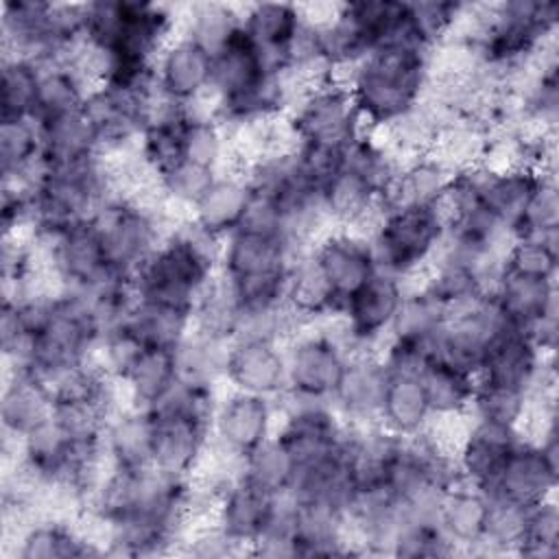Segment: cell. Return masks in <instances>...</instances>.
I'll list each match as a JSON object with an SVG mask.
<instances>
[{
  "label": "cell",
  "instance_id": "3",
  "mask_svg": "<svg viewBox=\"0 0 559 559\" xmlns=\"http://www.w3.org/2000/svg\"><path fill=\"white\" fill-rule=\"evenodd\" d=\"M297 253L286 238L238 229L223 240L218 273L231 282L242 312L266 310L286 304V273Z\"/></svg>",
  "mask_w": 559,
  "mask_h": 559
},
{
  "label": "cell",
  "instance_id": "24",
  "mask_svg": "<svg viewBox=\"0 0 559 559\" xmlns=\"http://www.w3.org/2000/svg\"><path fill=\"white\" fill-rule=\"evenodd\" d=\"M520 439V430L469 419L467 432L454 452L461 480L487 491Z\"/></svg>",
  "mask_w": 559,
  "mask_h": 559
},
{
  "label": "cell",
  "instance_id": "52",
  "mask_svg": "<svg viewBox=\"0 0 559 559\" xmlns=\"http://www.w3.org/2000/svg\"><path fill=\"white\" fill-rule=\"evenodd\" d=\"M144 349L146 345L140 341V336L122 321L103 332L92 360L109 378L122 382Z\"/></svg>",
  "mask_w": 559,
  "mask_h": 559
},
{
  "label": "cell",
  "instance_id": "17",
  "mask_svg": "<svg viewBox=\"0 0 559 559\" xmlns=\"http://www.w3.org/2000/svg\"><path fill=\"white\" fill-rule=\"evenodd\" d=\"M151 413L155 419L151 467L166 476L192 478L210 452V424L177 413Z\"/></svg>",
  "mask_w": 559,
  "mask_h": 559
},
{
  "label": "cell",
  "instance_id": "1",
  "mask_svg": "<svg viewBox=\"0 0 559 559\" xmlns=\"http://www.w3.org/2000/svg\"><path fill=\"white\" fill-rule=\"evenodd\" d=\"M432 52L419 41H391L371 50L349 72L345 87L369 131L397 122L424 103Z\"/></svg>",
  "mask_w": 559,
  "mask_h": 559
},
{
  "label": "cell",
  "instance_id": "25",
  "mask_svg": "<svg viewBox=\"0 0 559 559\" xmlns=\"http://www.w3.org/2000/svg\"><path fill=\"white\" fill-rule=\"evenodd\" d=\"M469 173L483 205L513 234L544 175L526 166L491 168L485 164L469 168Z\"/></svg>",
  "mask_w": 559,
  "mask_h": 559
},
{
  "label": "cell",
  "instance_id": "23",
  "mask_svg": "<svg viewBox=\"0 0 559 559\" xmlns=\"http://www.w3.org/2000/svg\"><path fill=\"white\" fill-rule=\"evenodd\" d=\"M52 391L50 386L28 373L4 367V384L0 397L2 443H20L28 432L39 428L52 417Z\"/></svg>",
  "mask_w": 559,
  "mask_h": 559
},
{
  "label": "cell",
  "instance_id": "34",
  "mask_svg": "<svg viewBox=\"0 0 559 559\" xmlns=\"http://www.w3.org/2000/svg\"><path fill=\"white\" fill-rule=\"evenodd\" d=\"M179 380L175 349L166 347H146L131 371L120 382L124 402L135 408L153 411L166 393Z\"/></svg>",
  "mask_w": 559,
  "mask_h": 559
},
{
  "label": "cell",
  "instance_id": "19",
  "mask_svg": "<svg viewBox=\"0 0 559 559\" xmlns=\"http://www.w3.org/2000/svg\"><path fill=\"white\" fill-rule=\"evenodd\" d=\"M159 94L175 105H194L210 98L212 55L183 35H177L155 61Z\"/></svg>",
  "mask_w": 559,
  "mask_h": 559
},
{
  "label": "cell",
  "instance_id": "20",
  "mask_svg": "<svg viewBox=\"0 0 559 559\" xmlns=\"http://www.w3.org/2000/svg\"><path fill=\"white\" fill-rule=\"evenodd\" d=\"M273 500V493H266L238 474L218 491L212 509V524L218 526L242 555H249V548L266 528Z\"/></svg>",
  "mask_w": 559,
  "mask_h": 559
},
{
  "label": "cell",
  "instance_id": "2",
  "mask_svg": "<svg viewBox=\"0 0 559 559\" xmlns=\"http://www.w3.org/2000/svg\"><path fill=\"white\" fill-rule=\"evenodd\" d=\"M223 240L197 227L190 216L175 223L162 245L131 275L138 299L192 310L218 273Z\"/></svg>",
  "mask_w": 559,
  "mask_h": 559
},
{
  "label": "cell",
  "instance_id": "30",
  "mask_svg": "<svg viewBox=\"0 0 559 559\" xmlns=\"http://www.w3.org/2000/svg\"><path fill=\"white\" fill-rule=\"evenodd\" d=\"M491 295L507 321L524 332L546 314L559 312L557 280H535L504 271Z\"/></svg>",
  "mask_w": 559,
  "mask_h": 559
},
{
  "label": "cell",
  "instance_id": "44",
  "mask_svg": "<svg viewBox=\"0 0 559 559\" xmlns=\"http://www.w3.org/2000/svg\"><path fill=\"white\" fill-rule=\"evenodd\" d=\"M216 175L218 170L194 164L190 159H181L166 173L157 175V190L164 210L175 221L188 218L190 210L199 203V199L212 186Z\"/></svg>",
  "mask_w": 559,
  "mask_h": 559
},
{
  "label": "cell",
  "instance_id": "53",
  "mask_svg": "<svg viewBox=\"0 0 559 559\" xmlns=\"http://www.w3.org/2000/svg\"><path fill=\"white\" fill-rule=\"evenodd\" d=\"M515 234H559V188L557 177H544L528 199Z\"/></svg>",
  "mask_w": 559,
  "mask_h": 559
},
{
  "label": "cell",
  "instance_id": "36",
  "mask_svg": "<svg viewBox=\"0 0 559 559\" xmlns=\"http://www.w3.org/2000/svg\"><path fill=\"white\" fill-rule=\"evenodd\" d=\"M430 421L432 411L419 378L389 376L380 408V426L395 437H417L426 432Z\"/></svg>",
  "mask_w": 559,
  "mask_h": 559
},
{
  "label": "cell",
  "instance_id": "27",
  "mask_svg": "<svg viewBox=\"0 0 559 559\" xmlns=\"http://www.w3.org/2000/svg\"><path fill=\"white\" fill-rule=\"evenodd\" d=\"M284 301L301 325L336 317L343 308V301L319 269L312 251H301L293 258L286 273Z\"/></svg>",
  "mask_w": 559,
  "mask_h": 559
},
{
  "label": "cell",
  "instance_id": "22",
  "mask_svg": "<svg viewBox=\"0 0 559 559\" xmlns=\"http://www.w3.org/2000/svg\"><path fill=\"white\" fill-rule=\"evenodd\" d=\"M293 539L297 557L352 555L349 522L345 507L325 498L295 496Z\"/></svg>",
  "mask_w": 559,
  "mask_h": 559
},
{
  "label": "cell",
  "instance_id": "48",
  "mask_svg": "<svg viewBox=\"0 0 559 559\" xmlns=\"http://www.w3.org/2000/svg\"><path fill=\"white\" fill-rule=\"evenodd\" d=\"M450 555H456V552L448 542V537L443 535L437 518L415 515L402 509V522L393 537L389 557L419 559V557H450Z\"/></svg>",
  "mask_w": 559,
  "mask_h": 559
},
{
  "label": "cell",
  "instance_id": "47",
  "mask_svg": "<svg viewBox=\"0 0 559 559\" xmlns=\"http://www.w3.org/2000/svg\"><path fill=\"white\" fill-rule=\"evenodd\" d=\"M528 406H531L528 393L478 380L472 404H469V419L502 426V428H513L522 432V424L526 419Z\"/></svg>",
  "mask_w": 559,
  "mask_h": 559
},
{
  "label": "cell",
  "instance_id": "32",
  "mask_svg": "<svg viewBox=\"0 0 559 559\" xmlns=\"http://www.w3.org/2000/svg\"><path fill=\"white\" fill-rule=\"evenodd\" d=\"M37 124L41 133V162L48 166L74 164L100 155L96 131L83 109Z\"/></svg>",
  "mask_w": 559,
  "mask_h": 559
},
{
  "label": "cell",
  "instance_id": "54",
  "mask_svg": "<svg viewBox=\"0 0 559 559\" xmlns=\"http://www.w3.org/2000/svg\"><path fill=\"white\" fill-rule=\"evenodd\" d=\"M378 354L389 376L419 378L424 369L437 358V347L419 341L389 336Z\"/></svg>",
  "mask_w": 559,
  "mask_h": 559
},
{
  "label": "cell",
  "instance_id": "37",
  "mask_svg": "<svg viewBox=\"0 0 559 559\" xmlns=\"http://www.w3.org/2000/svg\"><path fill=\"white\" fill-rule=\"evenodd\" d=\"M41 168V133L33 118L0 120L2 181L31 186Z\"/></svg>",
  "mask_w": 559,
  "mask_h": 559
},
{
  "label": "cell",
  "instance_id": "6",
  "mask_svg": "<svg viewBox=\"0 0 559 559\" xmlns=\"http://www.w3.org/2000/svg\"><path fill=\"white\" fill-rule=\"evenodd\" d=\"M284 354L288 395L332 400L349 358L338 314L304 325L284 343Z\"/></svg>",
  "mask_w": 559,
  "mask_h": 559
},
{
  "label": "cell",
  "instance_id": "26",
  "mask_svg": "<svg viewBox=\"0 0 559 559\" xmlns=\"http://www.w3.org/2000/svg\"><path fill=\"white\" fill-rule=\"evenodd\" d=\"M251 197L247 175L238 168H225L190 210V221L210 236L225 240L240 227Z\"/></svg>",
  "mask_w": 559,
  "mask_h": 559
},
{
  "label": "cell",
  "instance_id": "9",
  "mask_svg": "<svg viewBox=\"0 0 559 559\" xmlns=\"http://www.w3.org/2000/svg\"><path fill=\"white\" fill-rule=\"evenodd\" d=\"M406 282L376 271V275L352 293L338 312V325L343 341L354 352H380L391 334L395 314L406 293Z\"/></svg>",
  "mask_w": 559,
  "mask_h": 559
},
{
  "label": "cell",
  "instance_id": "10",
  "mask_svg": "<svg viewBox=\"0 0 559 559\" xmlns=\"http://www.w3.org/2000/svg\"><path fill=\"white\" fill-rule=\"evenodd\" d=\"M277 432V402L223 386L212 424L210 448L240 461Z\"/></svg>",
  "mask_w": 559,
  "mask_h": 559
},
{
  "label": "cell",
  "instance_id": "12",
  "mask_svg": "<svg viewBox=\"0 0 559 559\" xmlns=\"http://www.w3.org/2000/svg\"><path fill=\"white\" fill-rule=\"evenodd\" d=\"M478 380L533 395L555 393V354H544L528 332L507 328L489 347Z\"/></svg>",
  "mask_w": 559,
  "mask_h": 559
},
{
  "label": "cell",
  "instance_id": "18",
  "mask_svg": "<svg viewBox=\"0 0 559 559\" xmlns=\"http://www.w3.org/2000/svg\"><path fill=\"white\" fill-rule=\"evenodd\" d=\"M103 548L79 526L76 518L33 515L7 542V557L13 559H59V557H94Z\"/></svg>",
  "mask_w": 559,
  "mask_h": 559
},
{
  "label": "cell",
  "instance_id": "31",
  "mask_svg": "<svg viewBox=\"0 0 559 559\" xmlns=\"http://www.w3.org/2000/svg\"><path fill=\"white\" fill-rule=\"evenodd\" d=\"M242 33V4L192 2L179 11V33L212 57Z\"/></svg>",
  "mask_w": 559,
  "mask_h": 559
},
{
  "label": "cell",
  "instance_id": "29",
  "mask_svg": "<svg viewBox=\"0 0 559 559\" xmlns=\"http://www.w3.org/2000/svg\"><path fill=\"white\" fill-rule=\"evenodd\" d=\"M487 513L489 496L478 487L461 480L443 493L437 520L456 555L478 552L485 537Z\"/></svg>",
  "mask_w": 559,
  "mask_h": 559
},
{
  "label": "cell",
  "instance_id": "16",
  "mask_svg": "<svg viewBox=\"0 0 559 559\" xmlns=\"http://www.w3.org/2000/svg\"><path fill=\"white\" fill-rule=\"evenodd\" d=\"M310 251L341 301L367 284L378 271L369 238L349 227H332Z\"/></svg>",
  "mask_w": 559,
  "mask_h": 559
},
{
  "label": "cell",
  "instance_id": "39",
  "mask_svg": "<svg viewBox=\"0 0 559 559\" xmlns=\"http://www.w3.org/2000/svg\"><path fill=\"white\" fill-rule=\"evenodd\" d=\"M432 417H459L469 413L478 378L435 358L419 376Z\"/></svg>",
  "mask_w": 559,
  "mask_h": 559
},
{
  "label": "cell",
  "instance_id": "40",
  "mask_svg": "<svg viewBox=\"0 0 559 559\" xmlns=\"http://www.w3.org/2000/svg\"><path fill=\"white\" fill-rule=\"evenodd\" d=\"M124 323L146 347L175 349L192 330V310L138 299Z\"/></svg>",
  "mask_w": 559,
  "mask_h": 559
},
{
  "label": "cell",
  "instance_id": "21",
  "mask_svg": "<svg viewBox=\"0 0 559 559\" xmlns=\"http://www.w3.org/2000/svg\"><path fill=\"white\" fill-rule=\"evenodd\" d=\"M304 28L299 4L249 2L242 4V33L273 72H284L290 48Z\"/></svg>",
  "mask_w": 559,
  "mask_h": 559
},
{
  "label": "cell",
  "instance_id": "14",
  "mask_svg": "<svg viewBox=\"0 0 559 559\" xmlns=\"http://www.w3.org/2000/svg\"><path fill=\"white\" fill-rule=\"evenodd\" d=\"M389 373L378 352H354L332 393V406L349 428L380 426Z\"/></svg>",
  "mask_w": 559,
  "mask_h": 559
},
{
  "label": "cell",
  "instance_id": "45",
  "mask_svg": "<svg viewBox=\"0 0 559 559\" xmlns=\"http://www.w3.org/2000/svg\"><path fill=\"white\" fill-rule=\"evenodd\" d=\"M39 63L26 57H2L0 120L35 118Z\"/></svg>",
  "mask_w": 559,
  "mask_h": 559
},
{
  "label": "cell",
  "instance_id": "42",
  "mask_svg": "<svg viewBox=\"0 0 559 559\" xmlns=\"http://www.w3.org/2000/svg\"><path fill=\"white\" fill-rule=\"evenodd\" d=\"M240 476L266 493H286L297 476V461L280 435H273L242 459Z\"/></svg>",
  "mask_w": 559,
  "mask_h": 559
},
{
  "label": "cell",
  "instance_id": "41",
  "mask_svg": "<svg viewBox=\"0 0 559 559\" xmlns=\"http://www.w3.org/2000/svg\"><path fill=\"white\" fill-rule=\"evenodd\" d=\"M448 321V310L421 284L406 286L389 336L419 341L437 347L439 334Z\"/></svg>",
  "mask_w": 559,
  "mask_h": 559
},
{
  "label": "cell",
  "instance_id": "5",
  "mask_svg": "<svg viewBox=\"0 0 559 559\" xmlns=\"http://www.w3.org/2000/svg\"><path fill=\"white\" fill-rule=\"evenodd\" d=\"M111 269L133 275L162 245L175 221L164 205L116 192L92 218Z\"/></svg>",
  "mask_w": 559,
  "mask_h": 559
},
{
  "label": "cell",
  "instance_id": "7",
  "mask_svg": "<svg viewBox=\"0 0 559 559\" xmlns=\"http://www.w3.org/2000/svg\"><path fill=\"white\" fill-rule=\"evenodd\" d=\"M286 116L297 146L306 144L343 151L358 135L369 131L349 90L330 79L306 90Z\"/></svg>",
  "mask_w": 559,
  "mask_h": 559
},
{
  "label": "cell",
  "instance_id": "15",
  "mask_svg": "<svg viewBox=\"0 0 559 559\" xmlns=\"http://www.w3.org/2000/svg\"><path fill=\"white\" fill-rule=\"evenodd\" d=\"M557 485L559 459L548 454L537 441L522 437L507 456L498 478L487 489V493L531 507L550 496H557Z\"/></svg>",
  "mask_w": 559,
  "mask_h": 559
},
{
  "label": "cell",
  "instance_id": "46",
  "mask_svg": "<svg viewBox=\"0 0 559 559\" xmlns=\"http://www.w3.org/2000/svg\"><path fill=\"white\" fill-rule=\"evenodd\" d=\"M559 234H515L504 253V271L535 280H557Z\"/></svg>",
  "mask_w": 559,
  "mask_h": 559
},
{
  "label": "cell",
  "instance_id": "51",
  "mask_svg": "<svg viewBox=\"0 0 559 559\" xmlns=\"http://www.w3.org/2000/svg\"><path fill=\"white\" fill-rule=\"evenodd\" d=\"M518 557L555 559L559 557V504L550 496L526 509L524 535L518 546Z\"/></svg>",
  "mask_w": 559,
  "mask_h": 559
},
{
  "label": "cell",
  "instance_id": "49",
  "mask_svg": "<svg viewBox=\"0 0 559 559\" xmlns=\"http://www.w3.org/2000/svg\"><path fill=\"white\" fill-rule=\"evenodd\" d=\"M465 2H450V0H417V2H406V13L413 33L417 39L430 48L437 50L445 41L452 39L456 33L463 13H465Z\"/></svg>",
  "mask_w": 559,
  "mask_h": 559
},
{
  "label": "cell",
  "instance_id": "28",
  "mask_svg": "<svg viewBox=\"0 0 559 559\" xmlns=\"http://www.w3.org/2000/svg\"><path fill=\"white\" fill-rule=\"evenodd\" d=\"M155 419L151 411L135 406L116 408L103 428V452L114 467L142 469L153 461Z\"/></svg>",
  "mask_w": 559,
  "mask_h": 559
},
{
  "label": "cell",
  "instance_id": "35",
  "mask_svg": "<svg viewBox=\"0 0 559 559\" xmlns=\"http://www.w3.org/2000/svg\"><path fill=\"white\" fill-rule=\"evenodd\" d=\"M39 90H37V122L81 111L92 85L72 66L70 59H57L39 63Z\"/></svg>",
  "mask_w": 559,
  "mask_h": 559
},
{
  "label": "cell",
  "instance_id": "33",
  "mask_svg": "<svg viewBox=\"0 0 559 559\" xmlns=\"http://www.w3.org/2000/svg\"><path fill=\"white\" fill-rule=\"evenodd\" d=\"M454 173L432 153L402 162L386 197V205H437Z\"/></svg>",
  "mask_w": 559,
  "mask_h": 559
},
{
  "label": "cell",
  "instance_id": "38",
  "mask_svg": "<svg viewBox=\"0 0 559 559\" xmlns=\"http://www.w3.org/2000/svg\"><path fill=\"white\" fill-rule=\"evenodd\" d=\"M242 323V304L231 282L216 273L201 290L192 308V330L231 343Z\"/></svg>",
  "mask_w": 559,
  "mask_h": 559
},
{
  "label": "cell",
  "instance_id": "13",
  "mask_svg": "<svg viewBox=\"0 0 559 559\" xmlns=\"http://www.w3.org/2000/svg\"><path fill=\"white\" fill-rule=\"evenodd\" d=\"M225 386L271 400L282 397L286 393L284 343L253 336L234 338L227 349Z\"/></svg>",
  "mask_w": 559,
  "mask_h": 559
},
{
  "label": "cell",
  "instance_id": "43",
  "mask_svg": "<svg viewBox=\"0 0 559 559\" xmlns=\"http://www.w3.org/2000/svg\"><path fill=\"white\" fill-rule=\"evenodd\" d=\"M227 349L229 343L190 330L188 336L175 347L179 378L210 386H225Z\"/></svg>",
  "mask_w": 559,
  "mask_h": 559
},
{
  "label": "cell",
  "instance_id": "4",
  "mask_svg": "<svg viewBox=\"0 0 559 559\" xmlns=\"http://www.w3.org/2000/svg\"><path fill=\"white\" fill-rule=\"evenodd\" d=\"M443 234L445 223L437 205H386L367 238L378 271L411 286L432 262Z\"/></svg>",
  "mask_w": 559,
  "mask_h": 559
},
{
  "label": "cell",
  "instance_id": "11",
  "mask_svg": "<svg viewBox=\"0 0 559 559\" xmlns=\"http://www.w3.org/2000/svg\"><path fill=\"white\" fill-rule=\"evenodd\" d=\"M277 402V432L290 448L297 467L319 461L343 445L347 426L330 400L284 393Z\"/></svg>",
  "mask_w": 559,
  "mask_h": 559
},
{
  "label": "cell",
  "instance_id": "8",
  "mask_svg": "<svg viewBox=\"0 0 559 559\" xmlns=\"http://www.w3.org/2000/svg\"><path fill=\"white\" fill-rule=\"evenodd\" d=\"M33 242L41 266L52 275L59 290H92L116 273L92 221L74 223L48 238H33Z\"/></svg>",
  "mask_w": 559,
  "mask_h": 559
},
{
  "label": "cell",
  "instance_id": "50",
  "mask_svg": "<svg viewBox=\"0 0 559 559\" xmlns=\"http://www.w3.org/2000/svg\"><path fill=\"white\" fill-rule=\"evenodd\" d=\"M526 509L528 507H524V504L489 496L485 537H483V544L476 555H480V557L515 555L518 546L522 542V535H524Z\"/></svg>",
  "mask_w": 559,
  "mask_h": 559
}]
</instances>
